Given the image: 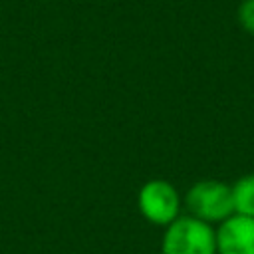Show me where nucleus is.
Returning a JSON list of instances; mask_svg holds the SVG:
<instances>
[{"mask_svg":"<svg viewBox=\"0 0 254 254\" xmlns=\"http://www.w3.org/2000/svg\"><path fill=\"white\" fill-rule=\"evenodd\" d=\"M238 24L254 36V0H242L238 6Z\"/></svg>","mask_w":254,"mask_h":254,"instance_id":"6","label":"nucleus"},{"mask_svg":"<svg viewBox=\"0 0 254 254\" xmlns=\"http://www.w3.org/2000/svg\"><path fill=\"white\" fill-rule=\"evenodd\" d=\"M216 254H254V218L232 214L216 230Z\"/></svg>","mask_w":254,"mask_h":254,"instance_id":"4","label":"nucleus"},{"mask_svg":"<svg viewBox=\"0 0 254 254\" xmlns=\"http://www.w3.org/2000/svg\"><path fill=\"white\" fill-rule=\"evenodd\" d=\"M163 254H216V232L194 216L175 218L163 236Z\"/></svg>","mask_w":254,"mask_h":254,"instance_id":"1","label":"nucleus"},{"mask_svg":"<svg viewBox=\"0 0 254 254\" xmlns=\"http://www.w3.org/2000/svg\"><path fill=\"white\" fill-rule=\"evenodd\" d=\"M139 210L153 224H171L179 214V194L167 181H149L141 187L137 198Z\"/></svg>","mask_w":254,"mask_h":254,"instance_id":"3","label":"nucleus"},{"mask_svg":"<svg viewBox=\"0 0 254 254\" xmlns=\"http://www.w3.org/2000/svg\"><path fill=\"white\" fill-rule=\"evenodd\" d=\"M232 200L236 214L254 218V173L244 175L236 181V185L232 187Z\"/></svg>","mask_w":254,"mask_h":254,"instance_id":"5","label":"nucleus"},{"mask_svg":"<svg viewBox=\"0 0 254 254\" xmlns=\"http://www.w3.org/2000/svg\"><path fill=\"white\" fill-rule=\"evenodd\" d=\"M187 206L202 222H222L234 214L232 187L220 181H200L187 192Z\"/></svg>","mask_w":254,"mask_h":254,"instance_id":"2","label":"nucleus"}]
</instances>
